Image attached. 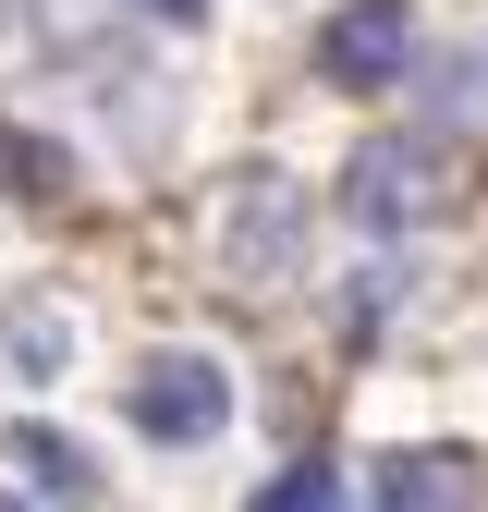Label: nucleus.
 <instances>
[{
	"label": "nucleus",
	"instance_id": "0eeeda50",
	"mask_svg": "<svg viewBox=\"0 0 488 512\" xmlns=\"http://www.w3.org/2000/svg\"><path fill=\"white\" fill-rule=\"evenodd\" d=\"M49 183H61V147H37V135L0 122V196H49Z\"/></svg>",
	"mask_w": 488,
	"mask_h": 512
},
{
	"label": "nucleus",
	"instance_id": "20e7f679",
	"mask_svg": "<svg viewBox=\"0 0 488 512\" xmlns=\"http://www.w3.org/2000/svg\"><path fill=\"white\" fill-rule=\"evenodd\" d=\"M403 61H415V13H403V0H342L330 37H318V74L330 86H403Z\"/></svg>",
	"mask_w": 488,
	"mask_h": 512
},
{
	"label": "nucleus",
	"instance_id": "f03ea898",
	"mask_svg": "<svg viewBox=\"0 0 488 512\" xmlns=\"http://www.w3.org/2000/svg\"><path fill=\"white\" fill-rule=\"evenodd\" d=\"M220 256H232L244 293H281L305 269V196H293L281 171H244V196L220 208Z\"/></svg>",
	"mask_w": 488,
	"mask_h": 512
},
{
	"label": "nucleus",
	"instance_id": "7ed1b4c3",
	"mask_svg": "<svg viewBox=\"0 0 488 512\" xmlns=\"http://www.w3.org/2000/svg\"><path fill=\"white\" fill-rule=\"evenodd\" d=\"M135 427L171 439V452H196V439L232 427V378H220L208 354H147V378H135Z\"/></svg>",
	"mask_w": 488,
	"mask_h": 512
},
{
	"label": "nucleus",
	"instance_id": "39448f33",
	"mask_svg": "<svg viewBox=\"0 0 488 512\" xmlns=\"http://www.w3.org/2000/svg\"><path fill=\"white\" fill-rule=\"evenodd\" d=\"M86 500H98V464L61 427H13L0 439V512H86Z\"/></svg>",
	"mask_w": 488,
	"mask_h": 512
},
{
	"label": "nucleus",
	"instance_id": "f257e3e1",
	"mask_svg": "<svg viewBox=\"0 0 488 512\" xmlns=\"http://www.w3.org/2000/svg\"><path fill=\"white\" fill-rule=\"evenodd\" d=\"M452 196H464V171L440 135H366L342 159V208L366 232H427V220H452Z\"/></svg>",
	"mask_w": 488,
	"mask_h": 512
},
{
	"label": "nucleus",
	"instance_id": "9b49d317",
	"mask_svg": "<svg viewBox=\"0 0 488 512\" xmlns=\"http://www.w3.org/2000/svg\"><path fill=\"white\" fill-rule=\"evenodd\" d=\"M13 13H25V0H0V25H13Z\"/></svg>",
	"mask_w": 488,
	"mask_h": 512
},
{
	"label": "nucleus",
	"instance_id": "6e6552de",
	"mask_svg": "<svg viewBox=\"0 0 488 512\" xmlns=\"http://www.w3.org/2000/svg\"><path fill=\"white\" fill-rule=\"evenodd\" d=\"M257 512H342V476H330V464H293V476L257 488Z\"/></svg>",
	"mask_w": 488,
	"mask_h": 512
},
{
	"label": "nucleus",
	"instance_id": "9d476101",
	"mask_svg": "<svg viewBox=\"0 0 488 512\" xmlns=\"http://www.w3.org/2000/svg\"><path fill=\"white\" fill-rule=\"evenodd\" d=\"M135 13H159V25H196V13H208V0H135Z\"/></svg>",
	"mask_w": 488,
	"mask_h": 512
},
{
	"label": "nucleus",
	"instance_id": "1a4fd4ad",
	"mask_svg": "<svg viewBox=\"0 0 488 512\" xmlns=\"http://www.w3.org/2000/svg\"><path fill=\"white\" fill-rule=\"evenodd\" d=\"M13 354H25V366H49V354H74V330H61L49 305H25V317H13Z\"/></svg>",
	"mask_w": 488,
	"mask_h": 512
},
{
	"label": "nucleus",
	"instance_id": "423d86ee",
	"mask_svg": "<svg viewBox=\"0 0 488 512\" xmlns=\"http://www.w3.org/2000/svg\"><path fill=\"white\" fill-rule=\"evenodd\" d=\"M379 512H464V464H452V452H403V464H379Z\"/></svg>",
	"mask_w": 488,
	"mask_h": 512
}]
</instances>
